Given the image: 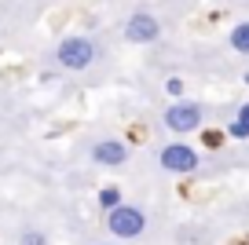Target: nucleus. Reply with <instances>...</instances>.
<instances>
[{"label": "nucleus", "mask_w": 249, "mask_h": 245, "mask_svg": "<svg viewBox=\"0 0 249 245\" xmlns=\"http://www.w3.org/2000/svg\"><path fill=\"white\" fill-rule=\"evenodd\" d=\"M238 117H242V121H246V124H249V103H246V106H242V110H238Z\"/></svg>", "instance_id": "12"}, {"label": "nucleus", "mask_w": 249, "mask_h": 245, "mask_svg": "<svg viewBox=\"0 0 249 245\" xmlns=\"http://www.w3.org/2000/svg\"><path fill=\"white\" fill-rule=\"evenodd\" d=\"M95 245H117V242H95Z\"/></svg>", "instance_id": "13"}, {"label": "nucleus", "mask_w": 249, "mask_h": 245, "mask_svg": "<svg viewBox=\"0 0 249 245\" xmlns=\"http://www.w3.org/2000/svg\"><path fill=\"white\" fill-rule=\"evenodd\" d=\"M18 245H52V238H48L44 230H26V234L18 238Z\"/></svg>", "instance_id": "8"}, {"label": "nucleus", "mask_w": 249, "mask_h": 245, "mask_svg": "<svg viewBox=\"0 0 249 245\" xmlns=\"http://www.w3.org/2000/svg\"><path fill=\"white\" fill-rule=\"evenodd\" d=\"M117 201H121V191H117V187H107V191H99V205H103V209L117 205Z\"/></svg>", "instance_id": "9"}, {"label": "nucleus", "mask_w": 249, "mask_h": 245, "mask_svg": "<svg viewBox=\"0 0 249 245\" xmlns=\"http://www.w3.org/2000/svg\"><path fill=\"white\" fill-rule=\"evenodd\" d=\"M121 33H124L128 44H154V40L161 37V22H158V15H150V11H132V15L124 18Z\"/></svg>", "instance_id": "5"}, {"label": "nucleus", "mask_w": 249, "mask_h": 245, "mask_svg": "<svg viewBox=\"0 0 249 245\" xmlns=\"http://www.w3.org/2000/svg\"><path fill=\"white\" fill-rule=\"evenodd\" d=\"M231 136H234V139H246V136H249V124L242 121V117H238V121L231 124Z\"/></svg>", "instance_id": "11"}, {"label": "nucleus", "mask_w": 249, "mask_h": 245, "mask_svg": "<svg viewBox=\"0 0 249 245\" xmlns=\"http://www.w3.org/2000/svg\"><path fill=\"white\" fill-rule=\"evenodd\" d=\"M95 59H99V44L88 33H66L52 52V62L66 73H85L95 66Z\"/></svg>", "instance_id": "1"}, {"label": "nucleus", "mask_w": 249, "mask_h": 245, "mask_svg": "<svg viewBox=\"0 0 249 245\" xmlns=\"http://www.w3.org/2000/svg\"><path fill=\"white\" fill-rule=\"evenodd\" d=\"M227 44L234 48L238 55H249V22H238L231 33H227Z\"/></svg>", "instance_id": "7"}, {"label": "nucleus", "mask_w": 249, "mask_h": 245, "mask_svg": "<svg viewBox=\"0 0 249 245\" xmlns=\"http://www.w3.org/2000/svg\"><path fill=\"white\" fill-rule=\"evenodd\" d=\"M107 230L114 238H140L147 230V212L132 201H117L107 209Z\"/></svg>", "instance_id": "2"}, {"label": "nucleus", "mask_w": 249, "mask_h": 245, "mask_svg": "<svg viewBox=\"0 0 249 245\" xmlns=\"http://www.w3.org/2000/svg\"><path fill=\"white\" fill-rule=\"evenodd\" d=\"M165 128L169 132H176V136H187V132H198L202 128V121H205V110L198 106V103H172L169 110H165Z\"/></svg>", "instance_id": "4"}, {"label": "nucleus", "mask_w": 249, "mask_h": 245, "mask_svg": "<svg viewBox=\"0 0 249 245\" xmlns=\"http://www.w3.org/2000/svg\"><path fill=\"white\" fill-rule=\"evenodd\" d=\"M165 92L179 99V95H183V81H179V77H169V81H165Z\"/></svg>", "instance_id": "10"}, {"label": "nucleus", "mask_w": 249, "mask_h": 245, "mask_svg": "<svg viewBox=\"0 0 249 245\" xmlns=\"http://www.w3.org/2000/svg\"><path fill=\"white\" fill-rule=\"evenodd\" d=\"M92 161L103 165V169H121L128 161V146L121 139H95L92 143Z\"/></svg>", "instance_id": "6"}, {"label": "nucleus", "mask_w": 249, "mask_h": 245, "mask_svg": "<svg viewBox=\"0 0 249 245\" xmlns=\"http://www.w3.org/2000/svg\"><path fill=\"white\" fill-rule=\"evenodd\" d=\"M158 165H161L165 172H172V176H191V172H198V165H202V154H198L195 146H187V143H165L161 150H158Z\"/></svg>", "instance_id": "3"}]
</instances>
